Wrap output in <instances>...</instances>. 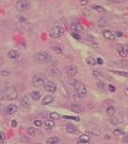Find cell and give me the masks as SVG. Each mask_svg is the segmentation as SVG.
Segmentation results:
<instances>
[{"instance_id":"3957f363","label":"cell","mask_w":128,"mask_h":144,"mask_svg":"<svg viewBox=\"0 0 128 144\" xmlns=\"http://www.w3.org/2000/svg\"><path fill=\"white\" fill-rule=\"evenodd\" d=\"M64 29L60 26H55L49 31V36L54 39H58L61 37L64 34Z\"/></svg>"},{"instance_id":"2e32d148","label":"cell","mask_w":128,"mask_h":144,"mask_svg":"<svg viewBox=\"0 0 128 144\" xmlns=\"http://www.w3.org/2000/svg\"><path fill=\"white\" fill-rule=\"evenodd\" d=\"M21 104L24 108H30L31 104L30 98L28 96H24L22 99Z\"/></svg>"},{"instance_id":"7402d4cb","label":"cell","mask_w":128,"mask_h":144,"mask_svg":"<svg viewBox=\"0 0 128 144\" xmlns=\"http://www.w3.org/2000/svg\"><path fill=\"white\" fill-rule=\"evenodd\" d=\"M86 61L87 63L91 66H94L96 64V60H95V58L93 57H92V56L88 57L86 58Z\"/></svg>"},{"instance_id":"7a4b0ae2","label":"cell","mask_w":128,"mask_h":144,"mask_svg":"<svg viewBox=\"0 0 128 144\" xmlns=\"http://www.w3.org/2000/svg\"><path fill=\"white\" fill-rule=\"evenodd\" d=\"M31 3L28 0H20L15 4L16 10L20 12H26L30 8Z\"/></svg>"},{"instance_id":"7c38bea8","label":"cell","mask_w":128,"mask_h":144,"mask_svg":"<svg viewBox=\"0 0 128 144\" xmlns=\"http://www.w3.org/2000/svg\"><path fill=\"white\" fill-rule=\"evenodd\" d=\"M71 29L78 32H80L83 30V27L82 25L79 23H73L71 25Z\"/></svg>"},{"instance_id":"f6af8a7d","label":"cell","mask_w":128,"mask_h":144,"mask_svg":"<svg viewBox=\"0 0 128 144\" xmlns=\"http://www.w3.org/2000/svg\"><path fill=\"white\" fill-rule=\"evenodd\" d=\"M124 1L125 0H112V1L115 3H121Z\"/></svg>"},{"instance_id":"8992f818","label":"cell","mask_w":128,"mask_h":144,"mask_svg":"<svg viewBox=\"0 0 128 144\" xmlns=\"http://www.w3.org/2000/svg\"><path fill=\"white\" fill-rule=\"evenodd\" d=\"M5 96L7 99L10 100H15L18 97L17 91L13 86L9 87L5 91Z\"/></svg>"},{"instance_id":"1f68e13d","label":"cell","mask_w":128,"mask_h":144,"mask_svg":"<svg viewBox=\"0 0 128 144\" xmlns=\"http://www.w3.org/2000/svg\"><path fill=\"white\" fill-rule=\"evenodd\" d=\"M5 137H6L4 133L0 131V143H3L4 142Z\"/></svg>"},{"instance_id":"277c9868","label":"cell","mask_w":128,"mask_h":144,"mask_svg":"<svg viewBox=\"0 0 128 144\" xmlns=\"http://www.w3.org/2000/svg\"><path fill=\"white\" fill-rule=\"evenodd\" d=\"M45 80L43 76L36 74L32 78V84L35 87H41L45 85Z\"/></svg>"},{"instance_id":"bcb514c9","label":"cell","mask_w":128,"mask_h":144,"mask_svg":"<svg viewBox=\"0 0 128 144\" xmlns=\"http://www.w3.org/2000/svg\"><path fill=\"white\" fill-rule=\"evenodd\" d=\"M127 91H128V87H127Z\"/></svg>"},{"instance_id":"8d00e7d4","label":"cell","mask_w":128,"mask_h":144,"mask_svg":"<svg viewBox=\"0 0 128 144\" xmlns=\"http://www.w3.org/2000/svg\"><path fill=\"white\" fill-rule=\"evenodd\" d=\"M111 123H112L113 124H114V125L117 124L118 123V120H117L115 116H114V115L111 116Z\"/></svg>"},{"instance_id":"f1b7e54d","label":"cell","mask_w":128,"mask_h":144,"mask_svg":"<svg viewBox=\"0 0 128 144\" xmlns=\"http://www.w3.org/2000/svg\"><path fill=\"white\" fill-rule=\"evenodd\" d=\"M114 73L119 75L120 76H123V77H128V72H121V71H111Z\"/></svg>"},{"instance_id":"74e56055","label":"cell","mask_w":128,"mask_h":144,"mask_svg":"<svg viewBox=\"0 0 128 144\" xmlns=\"http://www.w3.org/2000/svg\"><path fill=\"white\" fill-rule=\"evenodd\" d=\"M108 89H109V91L111 92H114L116 90L115 87L114 86H113L112 85H111V84H109L108 85Z\"/></svg>"},{"instance_id":"5bb4252c","label":"cell","mask_w":128,"mask_h":144,"mask_svg":"<svg viewBox=\"0 0 128 144\" xmlns=\"http://www.w3.org/2000/svg\"><path fill=\"white\" fill-rule=\"evenodd\" d=\"M9 56L11 59H14V60H17L19 58V53L17 51L14 49H12V50H11L9 52Z\"/></svg>"},{"instance_id":"d4e9b609","label":"cell","mask_w":128,"mask_h":144,"mask_svg":"<svg viewBox=\"0 0 128 144\" xmlns=\"http://www.w3.org/2000/svg\"><path fill=\"white\" fill-rule=\"evenodd\" d=\"M49 116L51 119L55 120H59L60 118V115L56 112H53L50 113Z\"/></svg>"},{"instance_id":"b9f144b4","label":"cell","mask_w":128,"mask_h":144,"mask_svg":"<svg viewBox=\"0 0 128 144\" xmlns=\"http://www.w3.org/2000/svg\"><path fill=\"white\" fill-rule=\"evenodd\" d=\"M98 86H99V87L101 90H103L104 88H105V84L102 82L99 83L98 84Z\"/></svg>"},{"instance_id":"52a82bcc","label":"cell","mask_w":128,"mask_h":144,"mask_svg":"<svg viewBox=\"0 0 128 144\" xmlns=\"http://www.w3.org/2000/svg\"><path fill=\"white\" fill-rule=\"evenodd\" d=\"M47 73L51 76L58 78L61 76V72L59 69L55 66H49L47 68Z\"/></svg>"},{"instance_id":"ac0fdd59","label":"cell","mask_w":128,"mask_h":144,"mask_svg":"<svg viewBox=\"0 0 128 144\" xmlns=\"http://www.w3.org/2000/svg\"><path fill=\"white\" fill-rule=\"evenodd\" d=\"M90 137L86 134L81 135L79 138V140L81 143H88L90 141Z\"/></svg>"},{"instance_id":"30bf717a","label":"cell","mask_w":128,"mask_h":144,"mask_svg":"<svg viewBox=\"0 0 128 144\" xmlns=\"http://www.w3.org/2000/svg\"><path fill=\"white\" fill-rule=\"evenodd\" d=\"M78 70L76 66L74 65H70L66 68V73L69 76H74L77 73Z\"/></svg>"},{"instance_id":"4fadbf2b","label":"cell","mask_w":128,"mask_h":144,"mask_svg":"<svg viewBox=\"0 0 128 144\" xmlns=\"http://www.w3.org/2000/svg\"><path fill=\"white\" fill-rule=\"evenodd\" d=\"M103 37L107 39L110 40H114L115 39V37L112 32L109 30H106L103 32Z\"/></svg>"},{"instance_id":"44dd1931","label":"cell","mask_w":128,"mask_h":144,"mask_svg":"<svg viewBox=\"0 0 128 144\" xmlns=\"http://www.w3.org/2000/svg\"><path fill=\"white\" fill-rule=\"evenodd\" d=\"M30 96L34 100H39L41 98V94L37 91L32 92L30 94Z\"/></svg>"},{"instance_id":"8fae6325","label":"cell","mask_w":128,"mask_h":144,"mask_svg":"<svg viewBox=\"0 0 128 144\" xmlns=\"http://www.w3.org/2000/svg\"><path fill=\"white\" fill-rule=\"evenodd\" d=\"M54 100V98L51 95H46L42 99V104L43 105H49V104H51V102H52Z\"/></svg>"},{"instance_id":"cb8c5ba5","label":"cell","mask_w":128,"mask_h":144,"mask_svg":"<svg viewBox=\"0 0 128 144\" xmlns=\"http://www.w3.org/2000/svg\"><path fill=\"white\" fill-rule=\"evenodd\" d=\"M115 112V109L112 106H109L106 109V113L108 115L110 116L114 115Z\"/></svg>"},{"instance_id":"f546056e","label":"cell","mask_w":128,"mask_h":144,"mask_svg":"<svg viewBox=\"0 0 128 144\" xmlns=\"http://www.w3.org/2000/svg\"><path fill=\"white\" fill-rule=\"evenodd\" d=\"M28 133L30 136H31L32 137H34L35 135V133H36L35 128L33 127L29 128L28 129Z\"/></svg>"},{"instance_id":"d590c367","label":"cell","mask_w":128,"mask_h":144,"mask_svg":"<svg viewBox=\"0 0 128 144\" xmlns=\"http://www.w3.org/2000/svg\"><path fill=\"white\" fill-rule=\"evenodd\" d=\"M63 118H65V119L74 120H75V121H78V120H79V119H78L77 117L73 116H66V115H65V116H64Z\"/></svg>"},{"instance_id":"83f0119b","label":"cell","mask_w":128,"mask_h":144,"mask_svg":"<svg viewBox=\"0 0 128 144\" xmlns=\"http://www.w3.org/2000/svg\"><path fill=\"white\" fill-rule=\"evenodd\" d=\"M52 50L58 55H60L62 54V49L59 46H54L52 47Z\"/></svg>"},{"instance_id":"ee69618b","label":"cell","mask_w":128,"mask_h":144,"mask_svg":"<svg viewBox=\"0 0 128 144\" xmlns=\"http://www.w3.org/2000/svg\"><path fill=\"white\" fill-rule=\"evenodd\" d=\"M122 141L124 143H128V136L124 137L122 139Z\"/></svg>"},{"instance_id":"d6986e66","label":"cell","mask_w":128,"mask_h":144,"mask_svg":"<svg viewBox=\"0 0 128 144\" xmlns=\"http://www.w3.org/2000/svg\"><path fill=\"white\" fill-rule=\"evenodd\" d=\"M117 52L119 55L122 57H126L128 55L127 50H125L123 47H119Z\"/></svg>"},{"instance_id":"ba28073f","label":"cell","mask_w":128,"mask_h":144,"mask_svg":"<svg viewBox=\"0 0 128 144\" xmlns=\"http://www.w3.org/2000/svg\"><path fill=\"white\" fill-rule=\"evenodd\" d=\"M46 91L49 92H55L57 89V85L55 83L52 81H49L45 83L44 86Z\"/></svg>"},{"instance_id":"ffe728a7","label":"cell","mask_w":128,"mask_h":144,"mask_svg":"<svg viewBox=\"0 0 128 144\" xmlns=\"http://www.w3.org/2000/svg\"><path fill=\"white\" fill-rule=\"evenodd\" d=\"M59 141V139L57 137H51L48 138L46 141L48 144H55L57 143Z\"/></svg>"},{"instance_id":"60d3db41","label":"cell","mask_w":128,"mask_h":144,"mask_svg":"<svg viewBox=\"0 0 128 144\" xmlns=\"http://www.w3.org/2000/svg\"><path fill=\"white\" fill-rule=\"evenodd\" d=\"M115 34H116V36H117V37H118V38H120V37H121L123 36V33L121 32H120V31H116V33H115Z\"/></svg>"},{"instance_id":"e575fe53","label":"cell","mask_w":128,"mask_h":144,"mask_svg":"<svg viewBox=\"0 0 128 144\" xmlns=\"http://www.w3.org/2000/svg\"><path fill=\"white\" fill-rule=\"evenodd\" d=\"M72 37H73L75 39H76V40H79L81 39V36H80L79 34H78V33H77L73 32V33H72Z\"/></svg>"},{"instance_id":"6da1fadb","label":"cell","mask_w":128,"mask_h":144,"mask_svg":"<svg viewBox=\"0 0 128 144\" xmlns=\"http://www.w3.org/2000/svg\"><path fill=\"white\" fill-rule=\"evenodd\" d=\"M51 56L48 53L40 52L36 53L34 56V60L39 63H47L51 61Z\"/></svg>"},{"instance_id":"9c48e42d","label":"cell","mask_w":128,"mask_h":144,"mask_svg":"<svg viewBox=\"0 0 128 144\" xmlns=\"http://www.w3.org/2000/svg\"><path fill=\"white\" fill-rule=\"evenodd\" d=\"M17 110V107L14 104H11L7 107L5 110V112L8 115L14 114Z\"/></svg>"},{"instance_id":"d6a6232c","label":"cell","mask_w":128,"mask_h":144,"mask_svg":"<svg viewBox=\"0 0 128 144\" xmlns=\"http://www.w3.org/2000/svg\"><path fill=\"white\" fill-rule=\"evenodd\" d=\"M1 74L3 77H7L10 74V72L7 70H3L1 71Z\"/></svg>"},{"instance_id":"4dcf8cb0","label":"cell","mask_w":128,"mask_h":144,"mask_svg":"<svg viewBox=\"0 0 128 144\" xmlns=\"http://www.w3.org/2000/svg\"><path fill=\"white\" fill-rule=\"evenodd\" d=\"M112 133H113V134L116 136H120L123 134V132L120 129H115V130L113 131Z\"/></svg>"},{"instance_id":"7bdbcfd3","label":"cell","mask_w":128,"mask_h":144,"mask_svg":"<svg viewBox=\"0 0 128 144\" xmlns=\"http://www.w3.org/2000/svg\"><path fill=\"white\" fill-rule=\"evenodd\" d=\"M97 63L98 64L101 65H102L103 64V59L99 57L97 59Z\"/></svg>"},{"instance_id":"603a6c76","label":"cell","mask_w":128,"mask_h":144,"mask_svg":"<svg viewBox=\"0 0 128 144\" xmlns=\"http://www.w3.org/2000/svg\"><path fill=\"white\" fill-rule=\"evenodd\" d=\"M45 126L47 129H51L55 126V122L52 120H47L44 123Z\"/></svg>"},{"instance_id":"5b68a950","label":"cell","mask_w":128,"mask_h":144,"mask_svg":"<svg viewBox=\"0 0 128 144\" xmlns=\"http://www.w3.org/2000/svg\"><path fill=\"white\" fill-rule=\"evenodd\" d=\"M73 86L76 92L80 96L86 94L87 92V88L85 85L81 82L78 81H75L73 83Z\"/></svg>"},{"instance_id":"ab89813d","label":"cell","mask_w":128,"mask_h":144,"mask_svg":"<svg viewBox=\"0 0 128 144\" xmlns=\"http://www.w3.org/2000/svg\"><path fill=\"white\" fill-rule=\"evenodd\" d=\"M17 122L15 120H13L11 122V125L13 127H16L17 126Z\"/></svg>"},{"instance_id":"4316f807","label":"cell","mask_w":128,"mask_h":144,"mask_svg":"<svg viewBox=\"0 0 128 144\" xmlns=\"http://www.w3.org/2000/svg\"><path fill=\"white\" fill-rule=\"evenodd\" d=\"M92 8L94 10L100 13H103L105 12V10L103 7L99 5H94L92 6Z\"/></svg>"},{"instance_id":"484cf974","label":"cell","mask_w":128,"mask_h":144,"mask_svg":"<svg viewBox=\"0 0 128 144\" xmlns=\"http://www.w3.org/2000/svg\"><path fill=\"white\" fill-rule=\"evenodd\" d=\"M98 25L100 27H103L106 26L107 25V22L105 20V19L103 18H101L99 19L98 20Z\"/></svg>"},{"instance_id":"9a60e30c","label":"cell","mask_w":128,"mask_h":144,"mask_svg":"<svg viewBox=\"0 0 128 144\" xmlns=\"http://www.w3.org/2000/svg\"><path fill=\"white\" fill-rule=\"evenodd\" d=\"M71 109L72 111L76 113H81L84 110L82 106L78 104H74L71 107Z\"/></svg>"},{"instance_id":"f35d334b","label":"cell","mask_w":128,"mask_h":144,"mask_svg":"<svg viewBox=\"0 0 128 144\" xmlns=\"http://www.w3.org/2000/svg\"><path fill=\"white\" fill-rule=\"evenodd\" d=\"M88 3V0H80V4L82 6L86 5Z\"/></svg>"},{"instance_id":"836d02e7","label":"cell","mask_w":128,"mask_h":144,"mask_svg":"<svg viewBox=\"0 0 128 144\" xmlns=\"http://www.w3.org/2000/svg\"><path fill=\"white\" fill-rule=\"evenodd\" d=\"M33 124H34L35 126H37V127H41V126H42V122L41 120H35V121H34Z\"/></svg>"},{"instance_id":"e0dca14e","label":"cell","mask_w":128,"mask_h":144,"mask_svg":"<svg viewBox=\"0 0 128 144\" xmlns=\"http://www.w3.org/2000/svg\"><path fill=\"white\" fill-rule=\"evenodd\" d=\"M66 130L70 134H74L76 131V128L73 124L69 123L66 125Z\"/></svg>"}]
</instances>
